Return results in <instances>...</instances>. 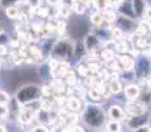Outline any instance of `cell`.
Segmentation results:
<instances>
[{"instance_id": "cell-15", "label": "cell", "mask_w": 151, "mask_h": 132, "mask_svg": "<svg viewBox=\"0 0 151 132\" xmlns=\"http://www.w3.org/2000/svg\"><path fill=\"white\" fill-rule=\"evenodd\" d=\"M117 11L113 9L112 7L108 8V9L103 11V19H104V23H108V24H112V23L116 21L117 19Z\"/></svg>"}, {"instance_id": "cell-23", "label": "cell", "mask_w": 151, "mask_h": 132, "mask_svg": "<svg viewBox=\"0 0 151 132\" xmlns=\"http://www.w3.org/2000/svg\"><path fill=\"white\" fill-rule=\"evenodd\" d=\"M88 96L91 99H93V101H100L101 96H103V93L99 91L96 87H92V89L88 90Z\"/></svg>"}, {"instance_id": "cell-25", "label": "cell", "mask_w": 151, "mask_h": 132, "mask_svg": "<svg viewBox=\"0 0 151 132\" xmlns=\"http://www.w3.org/2000/svg\"><path fill=\"white\" fill-rule=\"evenodd\" d=\"M101 57L104 58L105 61H113L114 60V52L112 49H104L103 53H101Z\"/></svg>"}, {"instance_id": "cell-14", "label": "cell", "mask_w": 151, "mask_h": 132, "mask_svg": "<svg viewBox=\"0 0 151 132\" xmlns=\"http://www.w3.org/2000/svg\"><path fill=\"white\" fill-rule=\"evenodd\" d=\"M89 23H91L93 26H101L104 23V19H103V12H100V11H96L95 9L93 12L89 13Z\"/></svg>"}, {"instance_id": "cell-3", "label": "cell", "mask_w": 151, "mask_h": 132, "mask_svg": "<svg viewBox=\"0 0 151 132\" xmlns=\"http://www.w3.org/2000/svg\"><path fill=\"white\" fill-rule=\"evenodd\" d=\"M83 120L87 125L92 128H100L105 122V114L103 108L97 104H88L83 112Z\"/></svg>"}, {"instance_id": "cell-11", "label": "cell", "mask_w": 151, "mask_h": 132, "mask_svg": "<svg viewBox=\"0 0 151 132\" xmlns=\"http://www.w3.org/2000/svg\"><path fill=\"white\" fill-rule=\"evenodd\" d=\"M141 95V87L135 83H130L125 87V98L127 101H137Z\"/></svg>"}, {"instance_id": "cell-34", "label": "cell", "mask_w": 151, "mask_h": 132, "mask_svg": "<svg viewBox=\"0 0 151 132\" xmlns=\"http://www.w3.org/2000/svg\"><path fill=\"white\" fill-rule=\"evenodd\" d=\"M0 132H7L5 131V127L4 125H1V124H0Z\"/></svg>"}, {"instance_id": "cell-28", "label": "cell", "mask_w": 151, "mask_h": 132, "mask_svg": "<svg viewBox=\"0 0 151 132\" xmlns=\"http://www.w3.org/2000/svg\"><path fill=\"white\" fill-rule=\"evenodd\" d=\"M32 132H49V130L45 127V125H37V127H34Z\"/></svg>"}, {"instance_id": "cell-30", "label": "cell", "mask_w": 151, "mask_h": 132, "mask_svg": "<svg viewBox=\"0 0 151 132\" xmlns=\"http://www.w3.org/2000/svg\"><path fill=\"white\" fill-rule=\"evenodd\" d=\"M72 132H87V131H86V128L82 127V125H74Z\"/></svg>"}, {"instance_id": "cell-22", "label": "cell", "mask_w": 151, "mask_h": 132, "mask_svg": "<svg viewBox=\"0 0 151 132\" xmlns=\"http://www.w3.org/2000/svg\"><path fill=\"white\" fill-rule=\"evenodd\" d=\"M22 3L27 5L29 9H33V11H36L37 8L41 7V0H22Z\"/></svg>"}, {"instance_id": "cell-21", "label": "cell", "mask_w": 151, "mask_h": 132, "mask_svg": "<svg viewBox=\"0 0 151 132\" xmlns=\"http://www.w3.org/2000/svg\"><path fill=\"white\" fill-rule=\"evenodd\" d=\"M22 0H0V8L1 9H7V8L9 7H19L20 3H21Z\"/></svg>"}, {"instance_id": "cell-16", "label": "cell", "mask_w": 151, "mask_h": 132, "mask_svg": "<svg viewBox=\"0 0 151 132\" xmlns=\"http://www.w3.org/2000/svg\"><path fill=\"white\" fill-rule=\"evenodd\" d=\"M71 11L76 15H83L87 9V5H84L80 0H72L71 1V5H70Z\"/></svg>"}, {"instance_id": "cell-6", "label": "cell", "mask_w": 151, "mask_h": 132, "mask_svg": "<svg viewBox=\"0 0 151 132\" xmlns=\"http://www.w3.org/2000/svg\"><path fill=\"white\" fill-rule=\"evenodd\" d=\"M34 116H36V110L28 108L27 106H22V108L20 107L19 112H17V118H19V122L21 124H30Z\"/></svg>"}, {"instance_id": "cell-18", "label": "cell", "mask_w": 151, "mask_h": 132, "mask_svg": "<svg viewBox=\"0 0 151 132\" xmlns=\"http://www.w3.org/2000/svg\"><path fill=\"white\" fill-rule=\"evenodd\" d=\"M4 12L5 15H7V17L9 20H16V19H19L20 17V8L17 7H9V8H7V9H4Z\"/></svg>"}, {"instance_id": "cell-4", "label": "cell", "mask_w": 151, "mask_h": 132, "mask_svg": "<svg viewBox=\"0 0 151 132\" xmlns=\"http://www.w3.org/2000/svg\"><path fill=\"white\" fill-rule=\"evenodd\" d=\"M116 26L118 29L125 33H135L137 32V26H135V20L133 19H129V17H125V16H121V15H117V19H116Z\"/></svg>"}, {"instance_id": "cell-2", "label": "cell", "mask_w": 151, "mask_h": 132, "mask_svg": "<svg viewBox=\"0 0 151 132\" xmlns=\"http://www.w3.org/2000/svg\"><path fill=\"white\" fill-rule=\"evenodd\" d=\"M50 54L53 60L58 61V62H66L74 55V42L68 39L57 41L53 45Z\"/></svg>"}, {"instance_id": "cell-26", "label": "cell", "mask_w": 151, "mask_h": 132, "mask_svg": "<svg viewBox=\"0 0 151 132\" xmlns=\"http://www.w3.org/2000/svg\"><path fill=\"white\" fill-rule=\"evenodd\" d=\"M9 114V110H8V106H3L0 104V118H5V116Z\"/></svg>"}, {"instance_id": "cell-7", "label": "cell", "mask_w": 151, "mask_h": 132, "mask_svg": "<svg viewBox=\"0 0 151 132\" xmlns=\"http://www.w3.org/2000/svg\"><path fill=\"white\" fill-rule=\"evenodd\" d=\"M126 111L130 114L132 116L135 115H141V114H145L147 111V107L145 106L142 102L139 101H127L126 104Z\"/></svg>"}, {"instance_id": "cell-1", "label": "cell", "mask_w": 151, "mask_h": 132, "mask_svg": "<svg viewBox=\"0 0 151 132\" xmlns=\"http://www.w3.org/2000/svg\"><path fill=\"white\" fill-rule=\"evenodd\" d=\"M42 96L41 93V87L38 85L34 83H29V85H24L17 90L14 99L20 106H27L32 102H38V99Z\"/></svg>"}, {"instance_id": "cell-19", "label": "cell", "mask_w": 151, "mask_h": 132, "mask_svg": "<svg viewBox=\"0 0 151 132\" xmlns=\"http://www.w3.org/2000/svg\"><path fill=\"white\" fill-rule=\"evenodd\" d=\"M67 106H68V108L71 110V112H76V111H79L80 110V101L78 98H68V101H67Z\"/></svg>"}, {"instance_id": "cell-29", "label": "cell", "mask_w": 151, "mask_h": 132, "mask_svg": "<svg viewBox=\"0 0 151 132\" xmlns=\"http://www.w3.org/2000/svg\"><path fill=\"white\" fill-rule=\"evenodd\" d=\"M145 20H147V21H150L151 23V5H149L147 7V9H146V12H145Z\"/></svg>"}, {"instance_id": "cell-37", "label": "cell", "mask_w": 151, "mask_h": 132, "mask_svg": "<svg viewBox=\"0 0 151 132\" xmlns=\"http://www.w3.org/2000/svg\"><path fill=\"white\" fill-rule=\"evenodd\" d=\"M147 132H151V127L149 128V130H147Z\"/></svg>"}, {"instance_id": "cell-17", "label": "cell", "mask_w": 151, "mask_h": 132, "mask_svg": "<svg viewBox=\"0 0 151 132\" xmlns=\"http://www.w3.org/2000/svg\"><path fill=\"white\" fill-rule=\"evenodd\" d=\"M109 90L112 94H114V95H117V94H120L122 91V82L118 81L117 78H112V81H110V85H109Z\"/></svg>"}, {"instance_id": "cell-32", "label": "cell", "mask_w": 151, "mask_h": 132, "mask_svg": "<svg viewBox=\"0 0 151 132\" xmlns=\"http://www.w3.org/2000/svg\"><path fill=\"white\" fill-rule=\"evenodd\" d=\"M80 1H82L84 5H87V7H88V5H91V4H92V0H80Z\"/></svg>"}, {"instance_id": "cell-20", "label": "cell", "mask_w": 151, "mask_h": 132, "mask_svg": "<svg viewBox=\"0 0 151 132\" xmlns=\"http://www.w3.org/2000/svg\"><path fill=\"white\" fill-rule=\"evenodd\" d=\"M106 132H121V123L116 120H110L105 125Z\"/></svg>"}, {"instance_id": "cell-27", "label": "cell", "mask_w": 151, "mask_h": 132, "mask_svg": "<svg viewBox=\"0 0 151 132\" xmlns=\"http://www.w3.org/2000/svg\"><path fill=\"white\" fill-rule=\"evenodd\" d=\"M46 3H47L50 7H55V8H58L60 4L63 3V0H46Z\"/></svg>"}, {"instance_id": "cell-5", "label": "cell", "mask_w": 151, "mask_h": 132, "mask_svg": "<svg viewBox=\"0 0 151 132\" xmlns=\"http://www.w3.org/2000/svg\"><path fill=\"white\" fill-rule=\"evenodd\" d=\"M149 120H150V112L146 111L145 114H141V115H135V116H132L127 122V127L130 130H138V128H142V127H146L149 124Z\"/></svg>"}, {"instance_id": "cell-13", "label": "cell", "mask_w": 151, "mask_h": 132, "mask_svg": "<svg viewBox=\"0 0 151 132\" xmlns=\"http://www.w3.org/2000/svg\"><path fill=\"white\" fill-rule=\"evenodd\" d=\"M92 5L95 7L96 11L103 12V11L113 7V0H92Z\"/></svg>"}, {"instance_id": "cell-24", "label": "cell", "mask_w": 151, "mask_h": 132, "mask_svg": "<svg viewBox=\"0 0 151 132\" xmlns=\"http://www.w3.org/2000/svg\"><path fill=\"white\" fill-rule=\"evenodd\" d=\"M11 102V96L9 94L7 91H4V90H0V104L3 106H8Z\"/></svg>"}, {"instance_id": "cell-10", "label": "cell", "mask_w": 151, "mask_h": 132, "mask_svg": "<svg viewBox=\"0 0 151 132\" xmlns=\"http://www.w3.org/2000/svg\"><path fill=\"white\" fill-rule=\"evenodd\" d=\"M108 115L110 120H116V122H122L126 116V112H124V108L120 107L118 104H112L108 108Z\"/></svg>"}, {"instance_id": "cell-9", "label": "cell", "mask_w": 151, "mask_h": 132, "mask_svg": "<svg viewBox=\"0 0 151 132\" xmlns=\"http://www.w3.org/2000/svg\"><path fill=\"white\" fill-rule=\"evenodd\" d=\"M130 3H132V8H133L135 19H142L145 16L147 7H149L146 4V1L145 0H130Z\"/></svg>"}, {"instance_id": "cell-8", "label": "cell", "mask_w": 151, "mask_h": 132, "mask_svg": "<svg viewBox=\"0 0 151 132\" xmlns=\"http://www.w3.org/2000/svg\"><path fill=\"white\" fill-rule=\"evenodd\" d=\"M83 44H84V48H86V50L93 52V50H96V49L101 45V44H103V41L99 39V37L95 33H88L86 37H84Z\"/></svg>"}, {"instance_id": "cell-36", "label": "cell", "mask_w": 151, "mask_h": 132, "mask_svg": "<svg viewBox=\"0 0 151 132\" xmlns=\"http://www.w3.org/2000/svg\"><path fill=\"white\" fill-rule=\"evenodd\" d=\"M149 90H150V91H151V79H150V81H149Z\"/></svg>"}, {"instance_id": "cell-35", "label": "cell", "mask_w": 151, "mask_h": 132, "mask_svg": "<svg viewBox=\"0 0 151 132\" xmlns=\"http://www.w3.org/2000/svg\"><path fill=\"white\" fill-rule=\"evenodd\" d=\"M145 1H146L147 5H151V0H145Z\"/></svg>"}, {"instance_id": "cell-33", "label": "cell", "mask_w": 151, "mask_h": 132, "mask_svg": "<svg viewBox=\"0 0 151 132\" xmlns=\"http://www.w3.org/2000/svg\"><path fill=\"white\" fill-rule=\"evenodd\" d=\"M133 132H147V128L146 127H142V128H138V130H134Z\"/></svg>"}, {"instance_id": "cell-31", "label": "cell", "mask_w": 151, "mask_h": 132, "mask_svg": "<svg viewBox=\"0 0 151 132\" xmlns=\"http://www.w3.org/2000/svg\"><path fill=\"white\" fill-rule=\"evenodd\" d=\"M5 53H7V48H5V45H0V55H4Z\"/></svg>"}, {"instance_id": "cell-12", "label": "cell", "mask_w": 151, "mask_h": 132, "mask_svg": "<svg viewBox=\"0 0 151 132\" xmlns=\"http://www.w3.org/2000/svg\"><path fill=\"white\" fill-rule=\"evenodd\" d=\"M118 65L122 70L125 71H132L133 69L135 67V61L133 57H130V55H120V58H118Z\"/></svg>"}]
</instances>
